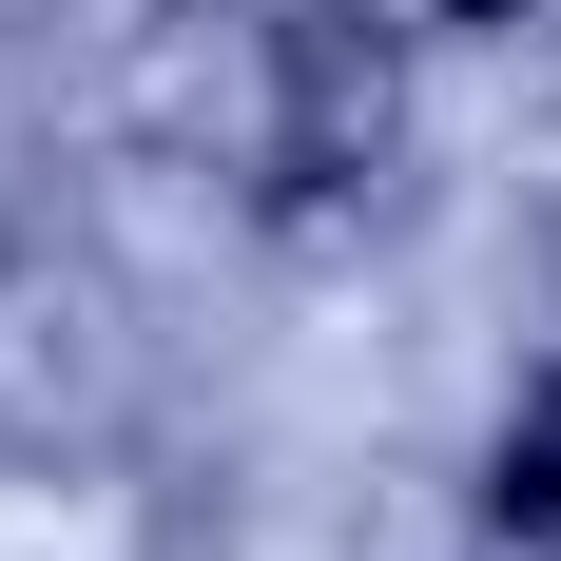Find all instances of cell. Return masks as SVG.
Here are the masks:
<instances>
[{"label": "cell", "instance_id": "cell-2", "mask_svg": "<svg viewBox=\"0 0 561 561\" xmlns=\"http://www.w3.org/2000/svg\"><path fill=\"white\" fill-rule=\"evenodd\" d=\"M446 20H504V0H446Z\"/></svg>", "mask_w": 561, "mask_h": 561}, {"label": "cell", "instance_id": "cell-1", "mask_svg": "<svg viewBox=\"0 0 561 561\" xmlns=\"http://www.w3.org/2000/svg\"><path fill=\"white\" fill-rule=\"evenodd\" d=\"M484 504H504V542H561V368L504 407V465H484Z\"/></svg>", "mask_w": 561, "mask_h": 561}]
</instances>
